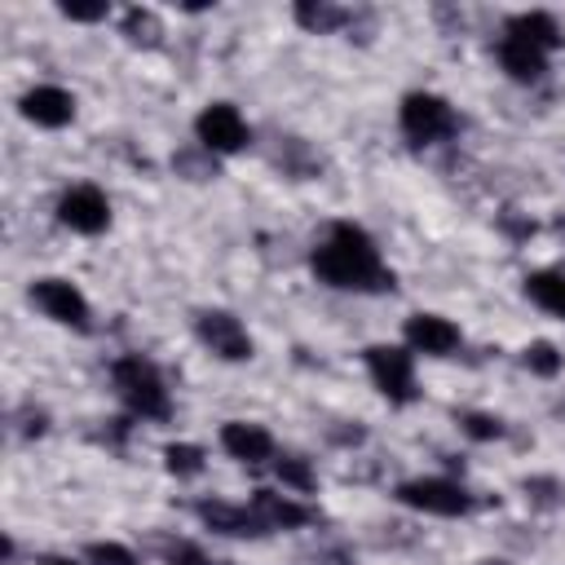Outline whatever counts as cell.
Segmentation results:
<instances>
[{
    "mask_svg": "<svg viewBox=\"0 0 565 565\" xmlns=\"http://www.w3.org/2000/svg\"><path fill=\"white\" fill-rule=\"evenodd\" d=\"M309 269L335 291H393V269H384L375 238L353 221L331 225V234L313 247Z\"/></svg>",
    "mask_w": 565,
    "mask_h": 565,
    "instance_id": "1",
    "label": "cell"
},
{
    "mask_svg": "<svg viewBox=\"0 0 565 565\" xmlns=\"http://www.w3.org/2000/svg\"><path fill=\"white\" fill-rule=\"evenodd\" d=\"M110 384H115L119 402H124L132 415H141V419H168L172 397H168V384H163V375H159V366H154L150 358H141V353L115 358Z\"/></svg>",
    "mask_w": 565,
    "mask_h": 565,
    "instance_id": "2",
    "label": "cell"
},
{
    "mask_svg": "<svg viewBox=\"0 0 565 565\" xmlns=\"http://www.w3.org/2000/svg\"><path fill=\"white\" fill-rule=\"evenodd\" d=\"M397 124H402V137L411 146H437V141L459 132L455 106L437 93H406L402 106H397Z\"/></svg>",
    "mask_w": 565,
    "mask_h": 565,
    "instance_id": "3",
    "label": "cell"
},
{
    "mask_svg": "<svg viewBox=\"0 0 565 565\" xmlns=\"http://www.w3.org/2000/svg\"><path fill=\"white\" fill-rule=\"evenodd\" d=\"M366 371H371V384L393 406H411L419 397V388H415V358H411L406 344H371L366 349Z\"/></svg>",
    "mask_w": 565,
    "mask_h": 565,
    "instance_id": "4",
    "label": "cell"
},
{
    "mask_svg": "<svg viewBox=\"0 0 565 565\" xmlns=\"http://www.w3.org/2000/svg\"><path fill=\"white\" fill-rule=\"evenodd\" d=\"M194 137H199V146H203L207 154H238V150H247L252 128H247V119L238 115V106H230V102H207V106L199 110V119H194Z\"/></svg>",
    "mask_w": 565,
    "mask_h": 565,
    "instance_id": "5",
    "label": "cell"
},
{
    "mask_svg": "<svg viewBox=\"0 0 565 565\" xmlns=\"http://www.w3.org/2000/svg\"><path fill=\"white\" fill-rule=\"evenodd\" d=\"M397 503L415 508V512H428V516H463L472 508L468 490L450 477H411L397 486Z\"/></svg>",
    "mask_w": 565,
    "mask_h": 565,
    "instance_id": "6",
    "label": "cell"
},
{
    "mask_svg": "<svg viewBox=\"0 0 565 565\" xmlns=\"http://www.w3.org/2000/svg\"><path fill=\"white\" fill-rule=\"evenodd\" d=\"M31 305L53 318L57 327H75V331H88L93 327V309L84 300V291L66 278H35L31 282Z\"/></svg>",
    "mask_w": 565,
    "mask_h": 565,
    "instance_id": "7",
    "label": "cell"
},
{
    "mask_svg": "<svg viewBox=\"0 0 565 565\" xmlns=\"http://www.w3.org/2000/svg\"><path fill=\"white\" fill-rule=\"evenodd\" d=\"M194 331H199V340H203L221 362H247V358H252V335H247V327H243L234 313H225V309H203V313H194Z\"/></svg>",
    "mask_w": 565,
    "mask_h": 565,
    "instance_id": "8",
    "label": "cell"
},
{
    "mask_svg": "<svg viewBox=\"0 0 565 565\" xmlns=\"http://www.w3.org/2000/svg\"><path fill=\"white\" fill-rule=\"evenodd\" d=\"M57 221H62L71 234H102V230L110 225V199H106L97 185L79 181V185H71V190L57 199Z\"/></svg>",
    "mask_w": 565,
    "mask_h": 565,
    "instance_id": "9",
    "label": "cell"
},
{
    "mask_svg": "<svg viewBox=\"0 0 565 565\" xmlns=\"http://www.w3.org/2000/svg\"><path fill=\"white\" fill-rule=\"evenodd\" d=\"M402 335H406V349L424 353V358H446L459 349V327L441 313H411Z\"/></svg>",
    "mask_w": 565,
    "mask_h": 565,
    "instance_id": "10",
    "label": "cell"
},
{
    "mask_svg": "<svg viewBox=\"0 0 565 565\" xmlns=\"http://www.w3.org/2000/svg\"><path fill=\"white\" fill-rule=\"evenodd\" d=\"M18 110H22V119H31L35 128H66V124L75 119V97H71L66 88H57V84H35V88L22 93Z\"/></svg>",
    "mask_w": 565,
    "mask_h": 565,
    "instance_id": "11",
    "label": "cell"
},
{
    "mask_svg": "<svg viewBox=\"0 0 565 565\" xmlns=\"http://www.w3.org/2000/svg\"><path fill=\"white\" fill-rule=\"evenodd\" d=\"M194 512H199V521H203L212 534H225V539H256V534H265V521L252 512V503L203 499Z\"/></svg>",
    "mask_w": 565,
    "mask_h": 565,
    "instance_id": "12",
    "label": "cell"
},
{
    "mask_svg": "<svg viewBox=\"0 0 565 565\" xmlns=\"http://www.w3.org/2000/svg\"><path fill=\"white\" fill-rule=\"evenodd\" d=\"M221 450H225L230 459H238V463L256 468V463L274 459V437H269V428H265V424L230 419V424L221 428Z\"/></svg>",
    "mask_w": 565,
    "mask_h": 565,
    "instance_id": "13",
    "label": "cell"
},
{
    "mask_svg": "<svg viewBox=\"0 0 565 565\" xmlns=\"http://www.w3.org/2000/svg\"><path fill=\"white\" fill-rule=\"evenodd\" d=\"M494 57H499V66H503L516 84H534V79H543V71H547V53L534 49V44H525V40H516V35H508V31H503V40L494 44Z\"/></svg>",
    "mask_w": 565,
    "mask_h": 565,
    "instance_id": "14",
    "label": "cell"
},
{
    "mask_svg": "<svg viewBox=\"0 0 565 565\" xmlns=\"http://www.w3.org/2000/svg\"><path fill=\"white\" fill-rule=\"evenodd\" d=\"M252 512L265 521V530H300L309 525V508L278 494V490H252Z\"/></svg>",
    "mask_w": 565,
    "mask_h": 565,
    "instance_id": "15",
    "label": "cell"
},
{
    "mask_svg": "<svg viewBox=\"0 0 565 565\" xmlns=\"http://www.w3.org/2000/svg\"><path fill=\"white\" fill-rule=\"evenodd\" d=\"M508 35H516V40H525V44L543 49V53H552V49H561V44H565V35H561L556 18H552V13H543V9H530V13L508 18Z\"/></svg>",
    "mask_w": 565,
    "mask_h": 565,
    "instance_id": "16",
    "label": "cell"
},
{
    "mask_svg": "<svg viewBox=\"0 0 565 565\" xmlns=\"http://www.w3.org/2000/svg\"><path fill=\"white\" fill-rule=\"evenodd\" d=\"M525 296L539 309L565 318V274L561 269H534V274H525Z\"/></svg>",
    "mask_w": 565,
    "mask_h": 565,
    "instance_id": "17",
    "label": "cell"
},
{
    "mask_svg": "<svg viewBox=\"0 0 565 565\" xmlns=\"http://www.w3.org/2000/svg\"><path fill=\"white\" fill-rule=\"evenodd\" d=\"M296 22L305 26V31H313V35H331L335 26H344V9H335V4H322V0H300L296 9Z\"/></svg>",
    "mask_w": 565,
    "mask_h": 565,
    "instance_id": "18",
    "label": "cell"
},
{
    "mask_svg": "<svg viewBox=\"0 0 565 565\" xmlns=\"http://www.w3.org/2000/svg\"><path fill=\"white\" fill-rule=\"evenodd\" d=\"M163 468L172 472V477H199L203 472V446H194V441H172V446H163Z\"/></svg>",
    "mask_w": 565,
    "mask_h": 565,
    "instance_id": "19",
    "label": "cell"
},
{
    "mask_svg": "<svg viewBox=\"0 0 565 565\" xmlns=\"http://www.w3.org/2000/svg\"><path fill=\"white\" fill-rule=\"evenodd\" d=\"M119 31H124L132 44H159V35H163L154 9H128L124 22H119Z\"/></svg>",
    "mask_w": 565,
    "mask_h": 565,
    "instance_id": "20",
    "label": "cell"
},
{
    "mask_svg": "<svg viewBox=\"0 0 565 565\" xmlns=\"http://www.w3.org/2000/svg\"><path fill=\"white\" fill-rule=\"evenodd\" d=\"M521 362H525V366H530L534 375H543V380L561 375V366H565V358L556 353V344H552V340H534V344H525Z\"/></svg>",
    "mask_w": 565,
    "mask_h": 565,
    "instance_id": "21",
    "label": "cell"
},
{
    "mask_svg": "<svg viewBox=\"0 0 565 565\" xmlns=\"http://www.w3.org/2000/svg\"><path fill=\"white\" fill-rule=\"evenodd\" d=\"M274 468H278V481H282V486H291V490H300V494H309V490L318 486V477H313L309 459H300V455H278V459H274Z\"/></svg>",
    "mask_w": 565,
    "mask_h": 565,
    "instance_id": "22",
    "label": "cell"
},
{
    "mask_svg": "<svg viewBox=\"0 0 565 565\" xmlns=\"http://www.w3.org/2000/svg\"><path fill=\"white\" fill-rule=\"evenodd\" d=\"M459 428H463L472 441H494V437H503V419H499V415H486V411H463V415H459Z\"/></svg>",
    "mask_w": 565,
    "mask_h": 565,
    "instance_id": "23",
    "label": "cell"
},
{
    "mask_svg": "<svg viewBox=\"0 0 565 565\" xmlns=\"http://www.w3.org/2000/svg\"><path fill=\"white\" fill-rule=\"evenodd\" d=\"M84 556H88L93 565H137L132 547H124V543H88Z\"/></svg>",
    "mask_w": 565,
    "mask_h": 565,
    "instance_id": "24",
    "label": "cell"
},
{
    "mask_svg": "<svg viewBox=\"0 0 565 565\" xmlns=\"http://www.w3.org/2000/svg\"><path fill=\"white\" fill-rule=\"evenodd\" d=\"M57 13L71 18V22H102V18H106V0H97V4H75V0H66V4H57Z\"/></svg>",
    "mask_w": 565,
    "mask_h": 565,
    "instance_id": "25",
    "label": "cell"
},
{
    "mask_svg": "<svg viewBox=\"0 0 565 565\" xmlns=\"http://www.w3.org/2000/svg\"><path fill=\"white\" fill-rule=\"evenodd\" d=\"M163 552H168V561H172V565H216V561H207L194 543H168Z\"/></svg>",
    "mask_w": 565,
    "mask_h": 565,
    "instance_id": "26",
    "label": "cell"
},
{
    "mask_svg": "<svg viewBox=\"0 0 565 565\" xmlns=\"http://www.w3.org/2000/svg\"><path fill=\"white\" fill-rule=\"evenodd\" d=\"M35 565H75V561H71V556H40Z\"/></svg>",
    "mask_w": 565,
    "mask_h": 565,
    "instance_id": "27",
    "label": "cell"
},
{
    "mask_svg": "<svg viewBox=\"0 0 565 565\" xmlns=\"http://www.w3.org/2000/svg\"><path fill=\"white\" fill-rule=\"evenodd\" d=\"M477 565H508V561H477Z\"/></svg>",
    "mask_w": 565,
    "mask_h": 565,
    "instance_id": "28",
    "label": "cell"
}]
</instances>
